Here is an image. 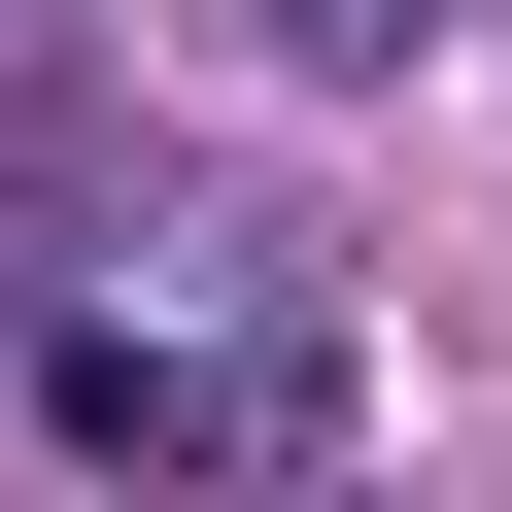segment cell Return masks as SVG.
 Returning a JSON list of instances; mask_svg holds the SVG:
<instances>
[{
    "mask_svg": "<svg viewBox=\"0 0 512 512\" xmlns=\"http://www.w3.org/2000/svg\"><path fill=\"white\" fill-rule=\"evenodd\" d=\"M0 376H35V444L69 478H137V512H308L376 410H342V342H308V274H274V239H103V274H35V308H0Z\"/></svg>",
    "mask_w": 512,
    "mask_h": 512,
    "instance_id": "cell-1",
    "label": "cell"
},
{
    "mask_svg": "<svg viewBox=\"0 0 512 512\" xmlns=\"http://www.w3.org/2000/svg\"><path fill=\"white\" fill-rule=\"evenodd\" d=\"M239 35H308V69H410V35H478V0H239Z\"/></svg>",
    "mask_w": 512,
    "mask_h": 512,
    "instance_id": "cell-2",
    "label": "cell"
}]
</instances>
